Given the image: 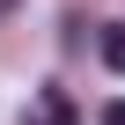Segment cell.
Masks as SVG:
<instances>
[{"instance_id":"cell-1","label":"cell","mask_w":125,"mask_h":125,"mask_svg":"<svg viewBox=\"0 0 125 125\" xmlns=\"http://www.w3.org/2000/svg\"><path fill=\"white\" fill-rule=\"evenodd\" d=\"M96 52H103V66H110V74H125V22H110V30L96 37Z\"/></svg>"},{"instance_id":"cell-2","label":"cell","mask_w":125,"mask_h":125,"mask_svg":"<svg viewBox=\"0 0 125 125\" xmlns=\"http://www.w3.org/2000/svg\"><path fill=\"white\" fill-rule=\"evenodd\" d=\"M44 110H52V125H81V118H74V103H66V96H59V88L44 96Z\"/></svg>"},{"instance_id":"cell-3","label":"cell","mask_w":125,"mask_h":125,"mask_svg":"<svg viewBox=\"0 0 125 125\" xmlns=\"http://www.w3.org/2000/svg\"><path fill=\"white\" fill-rule=\"evenodd\" d=\"M103 125H125V96H118V103H103Z\"/></svg>"},{"instance_id":"cell-4","label":"cell","mask_w":125,"mask_h":125,"mask_svg":"<svg viewBox=\"0 0 125 125\" xmlns=\"http://www.w3.org/2000/svg\"><path fill=\"white\" fill-rule=\"evenodd\" d=\"M8 8H15V0H0V15H8Z\"/></svg>"}]
</instances>
